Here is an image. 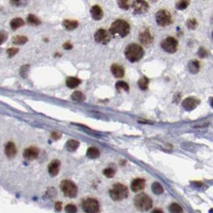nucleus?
<instances>
[{
    "label": "nucleus",
    "instance_id": "nucleus-1",
    "mask_svg": "<svg viewBox=\"0 0 213 213\" xmlns=\"http://www.w3.org/2000/svg\"><path fill=\"white\" fill-rule=\"evenodd\" d=\"M125 57L131 63L138 62L144 55L143 48L137 44H130L127 45L124 51Z\"/></svg>",
    "mask_w": 213,
    "mask_h": 213
},
{
    "label": "nucleus",
    "instance_id": "nucleus-2",
    "mask_svg": "<svg viewBox=\"0 0 213 213\" xmlns=\"http://www.w3.org/2000/svg\"><path fill=\"white\" fill-rule=\"evenodd\" d=\"M130 30V25L127 21L124 19H117L111 25L109 32L112 36L119 35L120 37L124 38L128 35Z\"/></svg>",
    "mask_w": 213,
    "mask_h": 213
},
{
    "label": "nucleus",
    "instance_id": "nucleus-3",
    "mask_svg": "<svg viewBox=\"0 0 213 213\" xmlns=\"http://www.w3.org/2000/svg\"><path fill=\"white\" fill-rule=\"evenodd\" d=\"M109 194L113 200L121 201L128 196V189L124 184L118 183L112 186Z\"/></svg>",
    "mask_w": 213,
    "mask_h": 213
},
{
    "label": "nucleus",
    "instance_id": "nucleus-4",
    "mask_svg": "<svg viewBox=\"0 0 213 213\" xmlns=\"http://www.w3.org/2000/svg\"><path fill=\"white\" fill-rule=\"evenodd\" d=\"M134 204L139 211H147L152 207V200L147 194L140 193L135 197Z\"/></svg>",
    "mask_w": 213,
    "mask_h": 213
},
{
    "label": "nucleus",
    "instance_id": "nucleus-5",
    "mask_svg": "<svg viewBox=\"0 0 213 213\" xmlns=\"http://www.w3.org/2000/svg\"><path fill=\"white\" fill-rule=\"evenodd\" d=\"M60 188L63 194L69 198H74L76 196L78 193L77 186L74 184V183L69 180H63L60 184Z\"/></svg>",
    "mask_w": 213,
    "mask_h": 213
},
{
    "label": "nucleus",
    "instance_id": "nucleus-6",
    "mask_svg": "<svg viewBox=\"0 0 213 213\" xmlns=\"http://www.w3.org/2000/svg\"><path fill=\"white\" fill-rule=\"evenodd\" d=\"M155 21L160 27H168L172 23V15L168 10L161 9L155 14Z\"/></svg>",
    "mask_w": 213,
    "mask_h": 213
},
{
    "label": "nucleus",
    "instance_id": "nucleus-7",
    "mask_svg": "<svg viewBox=\"0 0 213 213\" xmlns=\"http://www.w3.org/2000/svg\"><path fill=\"white\" fill-rule=\"evenodd\" d=\"M82 208L86 213H99L100 206L97 200L94 198H87L83 201Z\"/></svg>",
    "mask_w": 213,
    "mask_h": 213
},
{
    "label": "nucleus",
    "instance_id": "nucleus-8",
    "mask_svg": "<svg viewBox=\"0 0 213 213\" xmlns=\"http://www.w3.org/2000/svg\"><path fill=\"white\" fill-rule=\"evenodd\" d=\"M179 43L178 41L172 36H168L163 40L161 43V48L164 50V51L170 53V54H173L176 51L178 50Z\"/></svg>",
    "mask_w": 213,
    "mask_h": 213
},
{
    "label": "nucleus",
    "instance_id": "nucleus-9",
    "mask_svg": "<svg viewBox=\"0 0 213 213\" xmlns=\"http://www.w3.org/2000/svg\"><path fill=\"white\" fill-rule=\"evenodd\" d=\"M94 39H95V41L98 44L106 45L111 41L112 35L109 31H107L105 29H99L97 31H95Z\"/></svg>",
    "mask_w": 213,
    "mask_h": 213
},
{
    "label": "nucleus",
    "instance_id": "nucleus-10",
    "mask_svg": "<svg viewBox=\"0 0 213 213\" xmlns=\"http://www.w3.org/2000/svg\"><path fill=\"white\" fill-rule=\"evenodd\" d=\"M131 7L135 14H143L147 12L149 9V5L146 1L140 0V1H134L131 2Z\"/></svg>",
    "mask_w": 213,
    "mask_h": 213
},
{
    "label": "nucleus",
    "instance_id": "nucleus-11",
    "mask_svg": "<svg viewBox=\"0 0 213 213\" xmlns=\"http://www.w3.org/2000/svg\"><path fill=\"white\" fill-rule=\"evenodd\" d=\"M139 40L140 43L143 45H150L152 44V42L154 40V38L152 35L151 34L148 28H144L139 32Z\"/></svg>",
    "mask_w": 213,
    "mask_h": 213
},
{
    "label": "nucleus",
    "instance_id": "nucleus-12",
    "mask_svg": "<svg viewBox=\"0 0 213 213\" xmlns=\"http://www.w3.org/2000/svg\"><path fill=\"white\" fill-rule=\"evenodd\" d=\"M200 104V100L196 97H188L182 102L183 108L186 111H192Z\"/></svg>",
    "mask_w": 213,
    "mask_h": 213
},
{
    "label": "nucleus",
    "instance_id": "nucleus-13",
    "mask_svg": "<svg viewBox=\"0 0 213 213\" xmlns=\"http://www.w3.org/2000/svg\"><path fill=\"white\" fill-rule=\"evenodd\" d=\"M40 154V150L36 147H30L28 148L25 149L23 151V157L29 161H32L34 159H37Z\"/></svg>",
    "mask_w": 213,
    "mask_h": 213
},
{
    "label": "nucleus",
    "instance_id": "nucleus-14",
    "mask_svg": "<svg viewBox=\"0 0 213 213\" xmlns=\"http://www.w3.org/2000/svg\"><path fill=\"white\" fill-rule=\"evenodd\" d=\"M145 184H146V182H145L144 179H135L131 184V189L134 192H138L144 188Z\"/></svg>",
    "mask_w": 213,
    "mask_h": 213
},
{
    "label": "nucleus",
    "instance_id": "nucleus-15",
    "mask_svg": "<svg viewBox=\"0 0 213 213\" xmlns=\"http://www.w3.org/2000/svg\"><path fill=\"white\" fill-rule=\"evenodd\" d=\"M60 168V161L59 159L52 160L48 165V172L51 176H56L59 174Z\"/></svg>",
    "mask_w": 213,
    "mask_h": 213
},
{
    "label": "nucleus",
    "instance_id": "nucleus-16",
    "mask_svg": "<svg viewBox=\"0 0 213 213\" xmlns=\"http://www.w3.org/2000/svg\"><path fill=\"white\" fill-rule=\"evenodd\" d=\"M5 154L8 158H14L17 154V148L13 142H8L5 146Z\"/></svg>",
    "mask_w": 213,
    "mask_h": 213
},
{
    "label": "nucleus",
    "instance_id": "nucleus-17",
    "mask_svg": "<svg viewBox=\"0 0 213 213\" xmlns=\"http://www.w3.org/2000/svg\"><path fill=\"white\" fill-rule=\"evenodd\" d=\"M91 15L94 20H100L104 16L103 10L99 5H95L91 8Z\"/></svg>",
    "mask_w": 213,
    "mask_h": 213
},
{
    "label": "nucleus",
    "instance_id": "nucleus-18",
    "mask_svg": "<svg viewBox=\"0 0 213 213\" xmlns=\"http://www.w3.org/2000/svg\"><path fill=\"white\" fill-rule=\"evenodd\" d=\"M111 71L116 78H123L124 76V68L121 65L114 63L111 67Z\"/></svg>",
    "mask_w": 213,
    "mask_h": 213
},
{
    "label": "nucleus",
    "instance_id": "nucleus-19",
    "mask_svg": "<svg viewBox=\"0 0 213 213\" xmlns=\"http://www.w3.org/2000/svg\"><path fill=\"white\" fill-rule=\"evenodd\" d=\"M63 26L66 28L67 31H73L79 27V22L76 20H68L65 19L63 21Z\"/></svg>",
    "mask_w": 213,
    "mask_h": 213
},
{
    "label": "nucleus",
    "instance_id": "nucleus-20",
    "mask_svg": "<svg viewBox=\"0 0 213 213\" xmlns=\"http://www.w3.org/2000/svg\"><path fill=\"white\" fill-rule=\"evenodd\" d=\"M25 25V21L21 18H15L10 22V28L13 31H16L17 29H19L20 27H23Z\"/></svg>",
    "mask_w": 213,
    "mask_h": 213
},
{
    "label": "nucleus",
    "instance_id": "nucleus-21",
    "mask_svg": "<svg viewBox=\"0 0 213 213\" xmlns=\"http://www.w3.org/2000/svg\"><path fill=\"white\" fill-rule=\"evenodd\" d=\"M80 83L81 80L77 77H68L66 79L67 87H69V88H71V89L77 87Z\"/></svg>",
    "mask_w": 213,
    "mask_h": 213
},
{
    "label": "nucleus",
    "instance_id": "nucleus-22",
    "mask_svg": "<svg viewBox=\"0 0 213 213\" xmlns=\"http://www.w3.org/2000/svg\"><path fill=\"white\" fill-rule=\"evenodd\" d=\"M79 147V142L76 139H69L66 143V148L68 151L73 152Z\"/></svg>",
    "mask_w": 213,
    "mask_h": 213
},
{
    "label": "nucleus",
    "instance_id": "nucleus-23",
    "mask_svg": "<svg viewBox=\"0 0 213 213\" xmlns=\"http://www.w3.org/2000/svg\"><path fill=\"white\" fill-rule=\"evenodd\" d=\"M188 67L189 71L192 74H197L200 71V63L197 60H192V61L189 62Z\"/></svg>",
    "mask_w": 213,
    "mask_h": 213
},
{
    "label": "nucleus",
    "instance_id": "nucleus-24",
    "mask_svg": "<svg viewBox=\"0 0 213 213\" xmlns=\"http://www.w3.org/2000/svg\"><path fill=\"white\" fill-rule=\"evenodd\" d=\"M87 156L89 159H97L100 156V151H99V149L96 148L95 147H91L87 149Z\"/></svg>",
    "mask_w": 213,
    "mask_h": 213
},
{
    "label": "nucleus",
    "instance_id": "nucleus-25",
    "mask_svg": "<svg viewBox=\"0 0 213 213\" xmlns=\"http://www.w3.org/2000/svg\"><path fill=\"white\" fill-rule=\"evenodd\" d=\"M28 41V39L23 35H16L12 39V44L15 45H23Z\"/></svg>",
    "mask_w": 213,
    "mask_h": 213
},
{
    "label": "nucleus",
    "instance_id": "nucleus-26",
    "mask_svg": "<svg viewBox=\"0 0 213 213\" xmlns=\"http://www.w3.org/2000/svg\"><path fill=\"white\" fill-rule=\"evenodd\" d=\"M27 22L28 24L31 25V26H39L41 24V21L38 17L35 16V15H31L30 14L27 18Z\"/></svg>",
    "mask_w": 213,
    "mask_h": 213
},
{
    "label": "nucleus",
    "instance_id": "nucleus-27",
    "mask_svg": "<svg viewBox=\"0 0 213 213\" xmlns=\"http://www.w3.org/2000/svg\"><path fill=\"white\" fill-rule=\"evenodd\" d=\"M138 86L142 91H146V90L148 89L149 79H147V77L143 76L138 81Z\"/></svg>",
    "mask_w": 213,
    "mask_h": 213
},
{
    "label": "nucleus",
    "instance_id": "nucleus-28",
    "mask_svg": "<svg viewBox=\"0 0 213 213\" xmlns=\"http://www.w3.org/2000/svg\"><path fill=\"white\" fill-rule=\"evenodd\" d=\"M71 99L75 102H83L85 101L86 97L84 94L82 93L81 91H74L71 95Z\"/></svg>",
    "mask_w": 213,
    "mask_h": 213
},
{
    "label": "nucleus",
    "instance_id": "nucleus-29",
    "mask_svg": "<svg viewBox=\"0 0 213 213\" xmlns=\"http://www.w3.org/2000/svg\"><path fill=\"white\" fill-rule=\"evenodd\" d=\"M151 191L155 193V195H160L164 192V188L162 185L158 182H154L151 184Z\"/></svg>",
    "mask_w": 213,
    "mask_h": 213
},
{
    "label": "nucleus",
    "instance_id": "nucleus-30",
    "mask_svg": "<svg viewBox=\"0 0 213 213\" xmlns=\"http://www.w3.org/2000/svg\"><path fill=\"white\" fill-rule=\"evenodd\" d=\"M168 210L171 213H184V210L177 203H172L169 205Z\"/></svg>",
    "mask_w": 213,
    "mask_h": 213
},
{
    "label": "nucleus",
    "instance_id": "nucleus-31",
    "mask_svg": "<svg viewBox=\"0 0 213 213\" xmlns=\"http://www.w3.org/2000/svg\"><path fill=\"white\" fill-rule=\"evenodd\" d=\"M116 88L118 91H129V85L124 81H118L116 84Z\"/></svg>",
    "mask_w": 213,
    "mask_h": 213
},
{
    "label": "nucleus",
    "instance_id": "nucleus-32",
    "mask_svg": "<svg viewBox=\"0 0 213 213\" xmlns=\"http://www.w3.org/2000/svg\"><path fill=\"white\" fill-rule=\"evenodd\" d=\"M189 3H190L189 1H185V0L178 1V2H176V7L178 9V10H185V9L188 6Z\"/></svg>",
    "mask_w": 213,
    "mask_h": 213
},
{
    "label": "nucleus",
    "instance_id": "nucleus-33",
    "mask_svg": "<svg viewBox=\"0 0 213 213\" xmlns=\"http://www.w3.org/2000/svg\"><path fill=\"white\" fill-rule=\"evenodd\" d=\"M131 2L130 1H127V0H121V1H118L117 3H118L119 6L120 8L124 9V10H128L130 8V6L131 5L130 4Z\"/></svg>",
    "mask_w": 213,
    "mask_h": 213
},
{
    "label": "nucleus",
    "instance_id": "nucleus-34",
    "mask_svg": "<svg viewBox=\"0 0 213 213\" xmlns=\"http://www.w3.org/2000/svg\"><path fill=\"white\" fill-rule=\"evenodd\" d=\"M103 173H104V175L106 177H108V178H112V177H114V176L116 175V171L112 168H108L104 170Z\"/></svg>",
    "mask_w": 213,
    "mask_h": 213
},
{
    "label": "nucleus",
    "instance_id": "nucleus-35",
    "mask_svg": "<svg viewBox=\"0 0 213 213\" xmlns=\"http://www.w3.org/2000/svg\"><path fill=\"white\" fill-rule=\"evenodd\" d=\"M187 26H188L189 29L195 30L198 26V23L195 19H190L187 21Z\"/></svg>",
    "mask_w": 213,
    "mask_h": 213
},
{
    "label": "nucleus",
    "instance_id": "nucleus-36",
    "mask_svg": "<svg viewBox=\"0 0 213 213\" xmlns=\"http://www.w3.org/2000/svg\"><path fill=\"white\" fill-rule=\"evenodd\" d=\"M30 65H24L22 67V68L20 69V74L23 78H26L27 76V74L29 72Z\"/></svg>",
    "mask_w": 213,
    "mask_h": 213
},
{
    "label": "nucleus",
    "instance_id": "nucleus-37",
    "mask_svg": "<svg viewBox=\"0 0 213 213\" xmlns=\"http://www.w3.org/2000/svg\"><path fill=\"white\" fill-rule=\"evenodd\" d=\"M18 52H19V49L16 48H10L6 50V54H7L9 58H12L13 56H15Z\"/></svg>",
    "mask_w": 213,
    "mask_h": 213
},
{
    "label": "nucleus",
    "instance_id": "nucleus-38",
    "mask_svg": "<svg viewBox=\"0 0 213 213\" xmlns=\"http://www.w3.org/2000/svg\"><path fill=\"white\" fill-rule=\"evenodd\" d=\"M65 211L67 213H76L77 207L74 204H67L65 207Z\"/></svg>",
    "mask_w": 213,
    "mask_h": 213
},
{
    "label": "nucleus",
    "instance_id": "nucleus-39",
    "mask_svg": "<svg viewBox=\"0 0 213 213\" xmlns=\"http://www.w3.org/2000/svg\"><path fill=\"white\" fill-rule=\"evenodd\" d=\"M7 37H8V34L6 33V31H1V33H0V44H3V43L7 40Z\"/></svg>",
    "mask_w": 213,
    "mask_h": 213
},
{
    "label": "nucleus",
    "instance_id": "nucleus-40",
    "mask_svg": "<svg viewBox=\"0 0 213 213\" xmlns=\"http://www.w3.org/2000/svg\"><path fill=\"white\" fill-rule=\"evenodd\" d=\"M198 55L200 58H205L207 56V50H205L204 48H200L198 51Z\"/></svg>",
    "mask_w": 213,
    "mask_h": 213
},
{
    "label": "nucleus",
    "instance_id": "nucleus-41",
    "mask_svg": "<svg viewBox=\"0 0 213 213\" xmlns=\"http://www.w3.org/2000/svg\"><path fill=\"white\" fill-rule=\"evenodd\" d=\"M61 136H62L61 133L57 132V131H54V132H52L51 134V138L54 139V140H59L61 138Z\"/></svg>",
    "mask_w": 213,
    "mask_h": 213
},
{
    "label": "nucleus",
    "instance_id": "nucleus-42",
    "mask_svg": "<svg viewBox=\"0 0 213 213\" xmlns=\"http://www.w3.org/2000/svg\"><path fill=\"white\" fill-rule=\"evenodd\" d=\"M55 208L57 211H60L62 210V203L61 202H56L55 203Z\"/></svg>",
    "mask_w": 213,
    "mask_h": 213
},
{
    "label": "nucleus",
    "instance_id": "nucleus-43",
    "mask_svg": "<svg viewBox=\"0 0 213 213\" xmlns=\"http://www.w3.org/2000/svg\"><path fill=\"white\" fill-rule=\"evenodd\" d=\"M10 3L12 5H15V6H20L22 3H26V2H23V1H10Z\"/></svg>",
    "mask_w": 213,
    "mask_h": 213
},
{
    "label": "nucleus",
    "instance_id": "nucleus-44",
    "mask_svg": "<svg viewBox=\"0 0 213 213\" xmlns=\"http://www.w3.org/2000/svg\"><path fill=\"white\" fill-rule=\"evenodd\" d=\"M63 47V48H64L65 50H71L73 48L72 44H69V43H66V44H64Z\"/></svg>",
    "mask_w": 213,
    "mask_h": 213
},
{
    "label": "nucleus",
    "instance_id": "nucleus-45",
    "mask_svg": "<svg viewBox=\"0 0 213 213\" xmlns=\"http://www.w3.org/2000/svg\"><path fill=\"white\" fill-rule=\"evenodd\" d=\"M151 213H164V212H163V211H162L161 209L156 208L155 209V210H153V211H152Z\"/></svg>",
    "mask_w": 213,
    "mask_h": 213
},
{
    "label": "nucleus",
    "instance_id": "nucleus-46",
    "mask_svg": "<svg viewBox=\"0 0 213 213\" xmlns=\"http://www.w3.org/2000/svg\"><path fill=\"white\" fill-rule=\"evenodd\" d=\"M210 104H211V107L213 108V98H211V102H210Z\"/></svg>",
    "mask_w": 213,
    "mask_h": 213
},
{
    "label": "nucleus",
    "instance_id": "nucleus-47",
    "mask_svg": "<svg viewBox=\"0 0 213 213\" xmlns=\"http://www.w3.org/2000/svg\"><path fill=\"white\" fill-rule=\"evenodd\" d=\"M211 37H212V39H213V31H212V32H211Z\"/></svg>",
    "mask_w": 213,
    "mask_h": 213
}]
</instances>
